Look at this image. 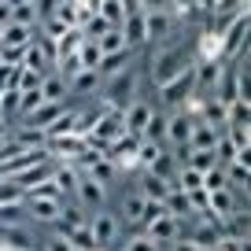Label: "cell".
<instances>
[{"instance_id": "1", "label": "cell", "mask_w": 251, "mask_h": 251, "mask_svg": "<svg viewBox=\"0 0 251 251\" xmlns=\"http://www.w3.org/2000/svg\"><path fill=\"white\" fill-rule=\"evenodd\" d=\"M100 103H107V107H115V111H122L126 103H133L137 96V71L133 67H126V71H118V74H111V78H103L100 81Z\"/></svg>"}, {"instance_id": "18", "label": "cell", "mask_w": 251, "mask_h": 251, "mask_svg": "<svg viewBox=\"0 0 251 251\" xmlns=\"http://www.w3.org/2000/svg\"><path fill=\"white\" fill-rule=\"evenodd\" d=\"M100 74L96 71H78L71 81H67V96H93L96 89H100Z\"/></svg>"}, {"instance_id": "41", "label": "cell", "mask_w": 251, "mask_h": 251, "mask_svg": "<svg viewBox=\"0 0 251 251\" xmlns=\"http://www.w3.org/2000/svg\"><path fill=\"white\" fill-rule=\"evenodd\" d=\"M41 78H45V74L41 71H19V93H30V89H41Z\"/></svg>"}, {"instance_id": "29", "label": "cell", "mask_w": 251, "mask_h": 251, "mask_svg": "<svg viewBox=\"0 0 251 251\" xmlns=\"http://www.w3.org/2000/svg\"><path fill=\"white\" fill-rule=\"evenodd\" d=\"M67 244H71L74 251H100V248H96V240H93V229H89V226L71 229V233H67Z\"/></svg>"}, {"instance_id": "3", "label": "cell", "mask_w": 251, "mask_h": 251, "mask_svg": "<svg viewBox=\"0 0 251 251\" xmlns=\"http://www.w3.org/2000/svg\"><path fill=\"white\" fill-rule=\"evenodd\" d=\"M196 59H188L185 48H163V52H155V63H151V78H155V85H163V81H170L174 74H181L185 67H192Z\"/></svg>"}, {"instance_id": "49", "label": "cell", "mask_w": 251, "mask_h": 251, "mask_svg": "<svg viewBox=\"0 0 251 251\" xmlns=\"http://www.w3.org/2000/svg\"><path fill=\"white\" fill-rule=\"evenodd\" d=\"M26 251H37V248H26Z\"/></svg>"}, {"instance_id": "6", "label": "cell", "mask_w": 251, "mask_h": 251, "mask_svg": "<svg viewBox=\"0 0 251 251\" xmlns=\"http://www.w3.org/2000/svg\"><path fill=\"white\" fill-rule=\"evenodd\" d=\"M74 203L85 207L89 214H93V211H103V203H107V188L96 185L89 174H81V170H78V185H74Z\"/></svg>"}, {"instance_id": "14", "label": "cell", "mask_w": 251, "mask_h": 251, "mask_svg": "<svg viewBox=\"0 0 251 251\" xmlns=\"http://www.w3.org/2000/svg\"><path fill=\"white\" fill-rule=\"evenodd\" d=\"M170 188H174V181H166V177H159V174L144 170V174H141V185H137V192H141L144 200H155V203H163V200L170 196Z\"/></svg>"}, {"instance_id": "48", "label": "cell", "mask_w": 251, "mask_h": 251, "mask_svg": "<svg viewBox=\"0 0 251 251\" xmlns=\"http://www.w3.org/2000/svg\"><path fill=\"white\" fill-rule=\"evenodd\" d=\"M8 137H11V129H8V122H4V118H0V144L8 141Z\"/></svg>"}, {"instance_id": "30", "label": "cell", "mask_w": 251, "mask_h": 251, "mask_svg": "<svg viewBox=\"0 0 251 251\" xmlns=\"http://www.w3.org/2000/svg\"><path fill=\"white\" fill-rule=\"evenodd\" d=\"M96 48H100V55H111V52H122V48H126V37H122V26H111V30L103 33L100 41H96Z\"/></svg>"}, {"instance_id": "37", "label": "cell", "mask_w": 251, "mask_h": 251, "mask_svg": "<svg viewBox=\"0 0 251 251\" xmlns=\"http://www.w3.org/2000/svg\"><path fill=\"white\" fill-rule=\"evenodd\" d=\"M8 23H19V26H37V8L33 4H19V8H11V19Z\"/></svg>"}, {"instance_id": "45", "label": "cell", "mask_w": 251, "mask_h": 251, "mask_svg": "<svg viewBox=\"0 0 251 251\" xmlns=\"http://www.w3.org/2000/svg\"><path fill=\"white\" fill-rule=\"evenodd\" d=\"M141 4V11H166L170 8V0H137Z\"/></svg>"}, {"instance_id": "43", "label": "cell", "mask_w": 251, "mask_h": 251, "mask_svg": "<svg viewBox=\"0 0 251 251\" xmlns=\"http://www.w3.org/2000/svg\"><path fill=\"white\" fill-rule=\"evenodd\" d=\"M4 115H19V89H8L4 100H0V118Z\"/></svg>"}, {"instance_id": "26", "label": "cell", "mask_w": 251, "mask_h": 251, "mask_svg": "<svg viewBox=\"0 0 251 251\" xmlns=\"http://www.w3.org/2000/svg\"><path fill=\"white\" fill-rule=\"evenodd\" d=\"M81 174H89V177H93L96 185H103V188H107V185H115V177H118V166L111 163V159H103V155H100L93 166H89V170H81Z\"/></svg>"}, {"instance_id": "21", "label": "cell", "mask_w": 251, "mask_h": 251, "mask_svg": "<svg viewBox=\"0 0 251 251\" xmlns=\"http://www.w3.org/2000/svg\"><path fill=\"white\" fill-rule=\"evenodd\" d=\"M144 203H148V200H144L141 192H129V196L122 200V218H126V226L133 229V233H144V229H141V214H144Z\"/></svg>"}, {"instance_id": "25", "label": "cell", "mask_w": 251, "mask_h": 251, "mask_svg": "<svg viewBox=\"0 0 251 251\" xmlns=\"http://www.w3.org/2000/svg\"><path fill=\"white\" fill-rule=\"evenodd\" d=\"M129 59H133V48H122V52H111V55H103V59H100L96 74H100V78H111V74L126 71V67H129Z\"/></svg>"}, {"instance_id": "15", "label": "cell", "mask_w": 251, "mask_h": 251, "mask_svg": "<svg viewBox=\"0 0 251 251\" xmlns=\"http://www.w3.org/2000/svg\"><path fill=\"white\" fill-rule=\"evenodd\" d=\"M63 111H67V103H48V100H45L37 111H30V115L23 118V126H33V129H41V133H45V129L63 115Z\"/></svg>"}, {"instance_id": "19", "label": "cell", "mask_w": 251, "mask_h": 251, "mask_svg": "<svg viewBox=\"0 0 251 251\" xmlns=\"http://www.w3.org/2000/svg\"><path fill=\"white\" fill-rule=\"evenodd\" d=\"M163 207H166V214H174V218L181 222V226H188V222L196 218V214H192V207H188V196L181 192V188H170V196L163 200Z\"/></svg>"}, {"instance_id": "12", "label": "cell", "mask_w": 251, "mask_h": 251, "mask_svg": "<svg viewBox=\"0 0 251 251\" xmlns=\"http://www.w3.org/2000/svg\"><path fill=\"white\" fill-rule=\"evenodd\" d=\"M174 26H177V15H170V11H144V33H148V41H170Z\"/></svg>"}, {"instance_id": "28", "label": "cell", "mask_w": 251, "mask_h": 251, "mask_svg": "<svg viewBox=\"0 0 251 251\" xmlns=\"http://www.w3.org/2000/svg\"><path fill=\"white\" fill-rule=\"evenodd\" d=\"M144 170H151V174H159V177H166V181H174V174H177V170H181V166H177V163H174V155H170V151H166V148H163V151H159V155H155V159H151V163H148V166H144Z\"/></svg>"}, {"instance_id": "27", "label": "cell", "mask_w": 251, "mask_h": 251, "mask_svg": "<svg viewBox=\"0 0 251 251\" xmlns=\"http://www.w3.org/2000/svg\"><path fill=\"white\" fill-rule=\"evenodd\" d=\"M163 133H166V111H151L148 126H144V133H141V141H148V144H163Z\"/></svg>"}, {"instance_id": "23", "label": "cell", "mask_w": 251, "mask_h": 251, "mask_svg": "<svg viewBox=\"0 0 251 251\" xmlns=\"http://www.w3.org/2000/svg\"><path fill=\"white\" fill-rule=\"evenodd\" d=\"M0 240L8 244L11 251H26V248H37L30 236V229L26 226H0Z\"/></svg>"}, {"instance_id": "31", "label": "cell", "mask_w": 251, "mask_h": 251, "mask_svg": "<svg viewBox=\"0 0 251 251\" xmlns=\"http://www.w3.org/2000/svg\"><path fill=\"white\" fill-rule=\"evenodd\" d=\"M74 122H78V111H71V107H67V111H63V115H59V118H55V122H52V126L45 129V141H48V137H63V133H74Z\"/></svg>"}, {"instance_id": "22", "label": "cell", "mask_w": 251, "mask_h": 251, "mask_svg": "<svg viewBox=\"0 0 251 251\" xmlns=\"http://www.w3.org/2000/svg\"><path fill=\"white\" fill-rule=\"evenodd\" d=\"M207 196H211V211H207V214H211V218H218V222H226L233 211H240L229 188H218V192H207Z\"/></svg>"}, {"instance_id": "47", "label": "cell", "mask_w": 251, "mask_h": 251, "mask_svg": "<svg viewBox=\"0 0 251 251\" xmlns=\"http://www.w3.org/2000/svg\"><path fill=\"white\" fill-rule=\"evenodd\" d=\"M19 4H26V0H0V8H4V11H11V8H19Z\"/></svg>"}, {"instance_id": "5", "label": "cell", "mask_w": 251, "mask_h": 251, "mask_svg": "<svg viewBox=\"0 0 251 251\" xmlns=\"http://www.w3.org/2000/svg\"><path fill=\"white\" fill-rule=\"evenodd\" d=\"M89 229H93L96 248L107 251L111 244L118 240V233H122V218H118V214H111V211H93V218H89Z\"/></svg>"}, {"instance_id": "39", "label": "cell", "mask_w": 251, "mask_h": 251, "mask_svg": "<svg viewBox=\"0 0 251 251\" xmlns=\"http://www.w3.org/2000/svg\"><path fill=\"white\" fill-rule=\"evenodd\" d=\"M26 214L23 203H0V226H19Z\"/></svg>"}, {"instance_id": "4", "label": "cell", "mask_w": 251, "mask_h": 251, "mask_svg": "<svg viewBox=\"0 0 251 251\" xmlns=\"http://www.w3.org/2000/svg\"><path fill=\"white\" fill-rule=\"evenodd\" d=\"M222 74H226V63L222 59H196L192 63V85H196V96H211L218 89Z\"/></svg>"}, {"instance_id": "32", "label": "cell", "mask_w": 251, "mask_h": 251, "mask_svg": "<svg viewBox=\"0 0 251 251\" xmlns=\"http://www.w3.org/2000/svg\"><path fill=\"white\" fill-rule=\"evenodd\" d=\"M100 48H96V41H81L78 45V63H81V71H96L100 67Z\"/></svg>"}, {"instance_id": "9", "label": "cell", "mask_w": 251, "mask_h": 251, "mask_svg": "<svg viewBox=\"0 0 251 251\" xmlns=\"http://www.w3.org/2000/svg\"><path fill=\"white\" fill-rule=\"evenodd\" d=\"M45 148H48V155L59 159V163H63V159H71V163H74L89 144H85V137H78V133H63V137H48Z\"/></svg>"}, {"instance_id": "33", "label": "cell", "mask_w": 251, "mask_h": 251, "mask_svg": "<svg viewBox=\"0 0 251 251\" xmlns=\"http://www.w3.org/2000/svg\"><path fill=\"white\" fill-rule=\"evenodd\" d=\"M185 166H192V170L207 174V170H211V166H218V155H214V148H207V151H188Z\"/></svg>"}, {"instance_id": "42", "label": "cell", "mask_w": 251, "mask_h": 251, "mask_svg": "<svg viewBox=\"0 0 251 251\" xmlns=\"http://www.w3.org/2000/svg\"><path fill=\"white\" fill-rule=\"evenodd\" d=\"M163 244H155V240H148L144 233H137L133 240H126V251H159Z\"/></svg>"}, {"instance_id": "10", "label": "cell", "mask_w": 251, "mask_h": 251, "mask_svg": "<svg viewBox=\"0 0 251 251\" xmlns=\"http://www.w3.org/2000/svg\"><path fill=\"white\" fill-rule=\"evenodd\" d=\"M144 236L155 240V244H174V240L185 236V226H181L174 214H163V218H155L151 226H144Z\"/></svg>"}, {"instance_id": "24", "label": "cell", "mask_w": 251, "mask_h": 251, "mask_svg": "<svg viewBox=\"0 0 251 251\" xmlns=\"http://www.w3.org/2000/svg\"><path fill=\"white\" fill-rule=\"evenodd\" d=\"M33 37H37V26H19V23H8V26H4V37H0V45L26 48Z\"/></svg>"}, {"instance_id": "46", "label": "cell", "mask_w": 251, "mask_h": 251, "mask_svg": "<svg viewBox=\"0 0 251 251\" xmlns=\"http://www.w3.org/2000/svg\"><path fill=\"white\" fill-rule=\"evenodd\" d=\"M170 251H207V248H200V244H192V240H185V236H181V240L170 244Z\"/></svg>"}, {"instance_id": "17", "label": "cell", "mask_w": 251, "mask_h": 251, "mask_svg": "<svg viewBox=\"0 0 251 251\" xmlns=\"http://www.w3.org/2000/svg\"><path fill=\"white\" fill-rule=\"evenodd\" d=\"M19 67H26V71H41V74H48V71H55L52 63H48V55H45V48H41V41L33 37L30 45L23 48V63Z\"/></svg>"}, {"instance_id": "44", "label": "cell", "mask_w": 251, "mask_h": 251, "mask_svg": "<svg viewBox=\"0 0 251 251\" xmlns=\"http://www.w3.org/2000/svg\"><path fill=\"white\" fill-rule=\"evenodd\" d=\"M45 251H74V248L63 240V236H48V240H45Z\"/></svg>"}, {"instance_id": "38", "label": "cell", "mask_w": 251, "mask_h": 251, "mask_svg": "<svg viewBox=\"0 0 251 251\" xmlns=\"http://www.w3.org/2000/svg\"><path fill=\"white\" fill-rule=\"evenodd\" d=\"M229 177H226V166H211V170L203 174V188L207 192H218V188H226Z\"/></svg>"}, {"instance_id": "36", "label": "cell", "mask_w": 251, "mask_h": 251, "mask_svg": "<svg viewBox=\"0 0 251 251\" xmlns=\"http://www.w3.org/2000/svg\"><path fill=\"white\" fill-rule=\"evenodd\" d=\"M23 200H26V192L15 185V181L0 177V203H23Z\"/></svg>"}, {"instance_id": "8", "label": "cell", "mask_w": 251, "mask_h": 251, "mask_svg": "<svg viewBox=\"0 0 251 251\" xmlns=\"http://www.w3.org/2000/svg\"><path fill=\"white\" fill-rule=\"evenodd\" d=\"M188 133H192V115H188L185 107L166 111V133H163L166 148H181V144H188Z\"/></svg>"}, {"instance_id": "35", "label": "cell", "mask_w": 251, "mask_h": 251, "mask_svg": "<svg viewBox=\"0 0 251 251\" xmlns=\"http://www.w3.org/2000/svg\"><path fill=\"white\" fill-rule=\"evenodd\" d=\"M41 103H45V96H41V89H30V93H19V118H26L30 111H37Z\"/></svg>"}, {"instance_id": "20", "label": "cell", "mask_w": 251, "mask_h": 251, "mask_svg": "<svg viewBox=\"0 0 251 251\" xmlns=\"http://www.w3.org/2000/svg\"><path fill=\"white\" fill-rule=\"evenodd\" d=\"M122 37H126V48H141L144 41H148V33H144V11H133V15H126V23H122Z\"/></svg>"}, {"instance_id": "2", "label": "cell", "mask_w": 251, "mask_h": 251, "mask_svg": "<svg viewBox=\"0 0 251 251\" xmlns=\"http://www.w3.org/2000/svg\"><path fill=\"white\" fill-rule=\"evenodd\" d=\"M192 96H196V85H192V67H185L181 74H174L170 81H163V85H159V111L185 107Z\"/></svg>"}, {"instance_id": "11", "label": "cell", "mask_w": 251, "mask_h": 251, "mask_svg": "<svg viewBox=\"0 0 251 251\" xmlns=\"http://www.w3.org/2000/svg\"><path fill=\"white\" fill-rule=\"evenodd\" d=\"M151 103L144 100V96H137L133 103H126L122 107V122H126V133H133V137H141L144 133V126H148V118H151Z\"/></svg>"}, {"instance_id": "34", "label": "cell", "mask_w": 251, "mask_h": 251, "mask_svg": "<svg viewBox=\"0 0 251 251\" xmlns=\"http://www.w3.org/2000/svg\"><path fill=\"white\" fill-rule=\"evenodd\" d=\"M100 11L103 19H107V26H122L126 23V8H122V0H100Z\"/></svg>"}, {"instance_id": "40", "label": "cell", "mask_w": 251, "mask_h": 251, "mask_svg": "<svg viewBox=\"0 0 251 251\" xmlns=\"http://www.w3.org/2000/svg\"><path fill=\"white\" fill-rule=\"evenodd\" d=\"M19 71H23V67H8V63H0V93L19 89Z\"/></svg>"}, {"instance_id": "16", "label": "cell", "mask_w": 251, "mask_h": 251, "mask_svg": "<svg viewBox=\"0 0 251 251\" xmlns=\"http://www.w3.org/2000/svg\"><path fill=\"white\" fill-rule=\"evenodd\" d=\"M41 96H45L48 103H67V78H63L59 71H48L45 78H41Z\"/></svg>"}, {"instance_id": "7", "label": "cell", "mask_w": 251, "mask_h": 251, "mask_svg": "<svg viewBox=\"0 0 251 251\" xmlns=\"http://www.w3.org/2000/svg\"><path fill=\"white\" fill-rule=\"evenodd\" d=\"M248 30H251V15L240 11V15L222 30V59H233V55L248 45Z\"/></svg>"}, {"instance_id": "13", "label": "cell", "mask_w": 251, "mask_h": 251, "mask_svg": "<svg viewBox=\"0 0 251 251\" xmlns=\"http://www.w3.org/2000/svg\"><path fill=\"white\" fill-rule=\"evenodd\" d=\"M23 207H26V214H30L33 222H45V226H52V222L59 218V211H63V200H41V196H26V200H23Z\"/></svg>"}]
</instances>
